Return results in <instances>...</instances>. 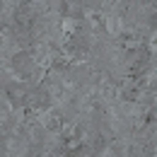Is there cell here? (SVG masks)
Masks as SVG:
<instances>
[{
  "label": "cell",
  "mask_w": 157,
  "mask_h": 157,
  "mask_svg": "<svg viewBox=\"0 0 157 157\" xmlns=\"http://www.w3.org/2000/svg\"><path fill=\"white\" fill-rule=\"evenodd\" d=\"M27 104L32 106V109H46L48 106V92H44V90H34V92H29L27 94Z\"/></svg>",
  "instance_id": "1"
},
{
  "label": "cell",
  "mask_w": 157,
  "mask_h": 157,
  "mask_svg": "<svg viewBox=\"0 0 157 157\" xmlns=\"http://www.w3.org/2000/svg\"><path fill=\"white\" fill-rule=\"evenodd\" d=\"M29 53H17L15 58H12V68L22 73V78H29Z\"/></svg>",
  "instance_id": "2"
},
{
  "label": "cell",
  "mask_w": 157,
  "mask_h": 157,
  "mask_svg": "<svg viewBox=\"0 0 157 157\" xmlns=\"http://www.w3.org/2000/svg\"><path fill=\"white\" fill-rule=\"evenodd\" d=\"M5 92H7V97L12 101H27V92L22 90V85H7Z\"/></svg>",
  "instance_id": "3"
},
{
  "label": "cell",
  "mask_w": 157,
  "mask_h": 157,
  "mask_svg": "<svg viewBox=\"0 0 157 157\" xmlns=\"http://www.w3.org/2000/svg\"><path fill=\"white\" fill-rule=\"evenodd\" d=\"M60 126H63V118H60L58 114L48 116V121H46V128H48V131H60Z\"/></svg>",
  "instance_id": "4"
},
{
  "label": "cell",
  "mask_w": 157,
  "mask_h": 157,
  "mask_svg": "<svg viewBox=\"0 0 157 157\" xmlns=\"http://www.w3.org/2000/svg\"><path fill=\"white\" fill-rule=\"evenodd\" d=\"M51 65H53L56 70H65V68L70 65V60H68V58H63V56H56V58L51 60Z\"/></svg>",
  "instance_id": "5"
}]
</instances>
